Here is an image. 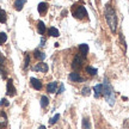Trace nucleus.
<instances>
[{"label": "nucleus", "instance_id": "24", "mask_svg": "<svg viewBox=\"0 0 129 129\" xmlns=\"http://www.w3.org/2000/svg\"><path fill=\"white\" fill-rule=\"evenodd\" d=\"M90 91H91V90H90L88 87H84L83 91H81V93H83V96H88V94H90Z\"/></svg>", "mask_w": 129, "mask_h": 129}, {"label": "nucleus", "instance_id": "7", "mask_svg": "<svg viewBox=\"0 0 129 129\" xmlns=\"http://www.w3.org/2000/svg\"><path fill=\"white\" fill-rule=\"evenodd\" d=\"M30 83H31V86L35 90H41L42 88V83H41V80H38V79L31 78L30 79Z\"/></svg>", "mask_w": 129, "mask_h": 129}, {"label": "nucleus", "instance_id": "18", "mask_svg": "<svg viewBox=\"0 0 129 129\" xmlns=\"http://www.w3.org/2000/svg\"><path fill=\"white\" fill-rule=\"evenodd\" d=\"M6 19H7L6 12L3 9H0V23H6Z\"/></svg>", "mask_w": 129, "mask_h": 129}, {"label": "nucleus", "instance_id": "8", "mask_svg": "<svg viewBox=\"0 0 129 129\" xmlns=\"http://www.w3.org/2000/svg\"><path fill=\"white\" fill-rule=\"evenodd\" d=\"M47 91L49 93H54L57 91V83L56 81H53V83H49L47 85Z\"/></svg>", "mask_w": 129, "mask_h": 129}, {"label": "nucleus", "instance_id": "3", "mask_svg": "<svg viewBox=\"0 0 129 129\" xmlns=\"http://www.w3.org/2000/svg\"><path fill=\"white\" fill-rule=\"evenodd\" d=\"M73 16L78 19H85L87 18V12H86V9L84 6H78L77 9L73 11Z\"/></svg>", "mask_w": 129, "mask_h": 129}, {"label": "nucleus", "instance_id": "23", "mask_svg": "<svg viewBox=\"0 0 129 129\" xmlns=\"http://www.w3.org/2000/svg\"><path fill=\"white\" fill-rule=\"evenodd\" d=\"M59 118H60V115H59V114H56L53 118H50L49 123H50V124H54V123H56V122H57V120H59Z\"/></svg>", "mask_w": 129, "mask_h": 129}, {"label": "nucleus", "instance_id": "28", "mask_svg": "<svg viewBox=\"0 0 129 129\" xmlns=\"http://www.w3.org/2000/svg\"><path fill=\"white\" fill-rule=\"evenodd\" d=\"M44 44H46V40H44V38L42 37V38H41V46L43 47V46H44Z\"/></svg>", "mask_w": 129, "mask_h": 129}, {"label": "nucleus", "instance_id": "2", "mask_svg": "<svg viewBox=\"0 0 129 129\" xmlns=\"http://www.w3.org/2000/svg\"><path fill=\"white\" fill-rule=\"evenodd\" d=\"M103 86V90H102V94L104 96V98L106 99V102L110 104V105H114L115 104V93H114V90L111 87L110 83L108 81V79H104V83L102 84Z\"/></svg>", "mask_w": 129, "mask_h": 129}, {"label": "nucleus", "instance_id": "27", "mask_svg": "<svg viewBox=\"0 0 129 129\" xmlns=\"http://www.w3.org/2000/svg\"><path fill=\"white\" fill-rule=\"evenodd\" d=\"M63 91H64V86L62 85V84H61V85H60V87H59V90L56 91V93H62Z\"/></svg>", "mask_w": 129, "mask_h": 129}, {"label": "nucleus", "instance_id": "25", "mask_svg": "<svg viewBox=\"0 0 129 129\" xmlns=\"http://www.w3.org/2000/svg\"><path fill=\"white\" fill-rule=\"evenodd\" d=\"M9 101H7V99H5V98H3V99H1V102H0V105L1 106H9Z\"/></svg>", "mask_w": 129, "mask_h": 129}, {"label": "nucleus", "instance_id": "21", "mask_svg": "<svg viewBox=\"0 0 129 129\" xmlns=\"http://www.w3.org/2000/svg\"><path fill=\"white\" fill-rule=\"evenodd\" d=\"M83 128L84 129H90L91 128V125H90V121L87 118H84L83 121Z\"/></svg>", "mask_w": 129, "mask_h": 129}, {"label": "nucleus", "instance_id": "1", "mask_svg": "<svg viewBox=\"0 0 129 129\" xmlns=\"http://www.w3.org/2000/svg\"><path fill=\"white\" fill-rule=\"evenodd\" d=\"M104 14H105L106 23L109 25L110 30L112 32H116V29H117V17H116V12H115V10H114V7L108 4L105 6Z\"/></svg>", "mask_w": 129, "mask_h": 129}, {"label": "nucleus", "instance_id": "20", "mask_svg": "<svg viewBox=\"0 0 129 129\" xmlns=\"http://www.w3.org/2000/svg\"><path fill=\"white\" fill-rule=\"evenodd\" d=\"M7 40V35L5 32H0V44H4Z\"/></svg>", "mask_w": 129, "mask_h": 129}, {"label": "nucleus", "instance_id": "5", "mask_svg": "<svg viewBox=\"0 0 129 129\" xmlns=\"http://www.w3.org/2000/svg\"><path fill=\"white\" fill-rule=\"evenodd\" d=\"M34 71L42 72V73H47V72H48V64L44 63V62H40V63H37L36 66L34 67Z\"/></svg>", "mask_w": 129, "mask_h": 129}, {"label": "nucleus", "instance_id": "19", "mask_svg": "<svg viewBox=\"0 0 129 129\" xmlns=\"http://www.w3.org/2000/svg\"><path fill=\"white\" fill-rule=\"evenodd\" d=\"M86 72H87V73L90 74V75L94 77V75L97 74V69H96V68H93V67H90V66H88V67H86Z\"/></svg>", "mask_w": 129, "mask_h": 129}, {"label": "nucleus", "instance_id": "15", "mask_svg": "<svg viewBox=\"0 0 129 129\" xmlns=\"http://www.w3.org/2000/svg\"><path fill=\"white\" fill-rule=\"evenodd\" d=\"M34 54H35V57L38 59V60H44V59H46V54H44L43 51H40L38 49H36Z\"/></svg>", "mask_w": 129, "mask_h": 129}, {"label": "nucleus", "instance_id": "10", "mask_svg": "<svg viewBox=\"0 0 129 129\" xmlns=\"http://www.w3.org/2000/svg\"><path fill=\"white\" fill-rule=\"evenodd\" d=\"M37 10H38V12L41 14H46L47 11H48V4H47V3H40Z\"/></svg>", "mask_w": 129, "mask_h": 129}, {"label": "nucleus", "instance_id": "14", "mask_svg": "<svg viewBox=\"0 0 129 129\" xmlns=\"http://www.w3.org/2000/svg\"><path fill=\"white\" fill-rule=\"evenodd\" d=\"M37 29H38V32H40V35H44L46 34V25H44V23L43 22H38V24H37Z\"/></svg>", "mask_w": 129, "mask_h": 129}, {"label": "nucleus", "instance_id": "9", "mask_svg": "<svg viewBox=\"0 0 129 129\" xmlns=\"http://www.w3.org/2000/svg\"><path fill=\"white\" fill-rule=\"evenodd\" d=\"M68 78H69V80L73 81V83H80V81H83V78H81L78 73H71Z\"/></svg>", "mask_w": 129, "mask_h": 129}, {"label": "nucleus", "instance_id": "17", "mask_svg": "<svg viewBox=\"0 0 129 129\" xmlns=\"http://www.w3.org/2000/svg\"><path fill=\"white\" fill-rule=\"evenodd\" d=\"M48 104H49V99H48V97H47V96H42L41 97V106L44 109V108H47V106H48Z\"/></svg>", "mask_w": 129, "mask_h": 129}, {"label": "nucleus", "instance_id": "11", "mask_svg": "<svg viewBox=\"0 0 129 129\" xmlns=\"http://www.w3.org/2000/svg\"><path fill=\"white\" fill-rule=\"evenodd\" d=\"M79 51H80V54L85 57V56L87 55V53H88V46L87 44H85V43L80 44V46H79Z\"/></svg>", "mask_w": 129, "mask_h": 129}, {"label": "nucleus", "instance_id": "22", "mask_svg": "<svg viewBox=\"0 0 129 129\" xmlns=\"http://www.w3.org/2000/svg\"><path fill=\"white\" fill-rule=\"evenodd\" d=\"M29 63H30V55L26 54V55H25V60H24V68L25 69L29 67Z\"/></svg>", "mask_w": 129, "mask_h": 129}, {"label": "nucleus", "instance_id": "16", "mask_svg": "<svg viewBox=\"0 0 129 129\" xmlns=\"http://www.w3.org/2000/svg\"><path fill=\"white\" fill-rule=\"evenodd\" d=\"M48 34H49L50 36H53V37H59V36H60V32H59V30H57L56 28H54V26L48 30Z\"/></svg>", "mask_w": 129, "mask_h": 129}, {"label": "nucleus", "instance_id": "12", "mask_svg": "<svg viewBox=\"0 0 129 129\" xmlns=\"http://www.w3.org/2000/svg\"><path fill=\"white\" fill-rule=\"evenodd\" d=\"M102 90H103L102 84H98V85H96V86L93 87V91H94V97H96V98H99V97H101Z\"/></svg>", "mask_w": 129, "mask_h": 129}, {"label": "nucleus", "instance_id": "29", "mask_svg": "<svg viewBox=\"0 0 129 129\" xmlns=\"http://www.w3.org/2000/svg\"><path fill=\"white\" fill-rule=\"evenodd\" d=\"M38 129H47V128L44 127V125H40V128H38Z\"/></svg>", "mask_w": 129, "mask_h": 129}, {"label": "nucleus", "instance_id": "13", "mask_svg": "<svg viewBox=\"0 0 129 129\" xmlns=\"http://www.w3.org/2000/svg\"><path fill=\"white\" fill-rule=\"evenodd\" d=\"M25 3H26V0H16L14 1V9L17 10V11H20V10L23 9Z\"/></svg>", "mask_w": 129, "mask_h": 129}, {"label": "nucleus", "instance_id": "26", "mask_svg": "<svg viewBox=\"0 0 129 129\" xmlns=\"http://www.w3.org/2000/svg\"><path fill=\"white\" fill-rule=\"evenodd\" d=\"M123 128L129 129V120H124V122H123Z\"/></svg>", "mask_w": 129, "mask_h": 129}, {"label": "nucleus", "instance_id": "6", "mask_svg": "<svg viewBox=\"0 0 129 129\" xmlns=\"http://www.w3.org/2000/svg\"><path fill=\"white\" fill-rule=\"evenodd\" d=\"M7 94H9V96H14V94H16V88H14L13 81H12L11 79L7 81Z\"/></svg>", "mask_w": 129, "mask_h": 129}, {"label": "nucleus", "instance_id": "4", "mask_svg": "<svg viewBox=\"0 0 129 129\" xmlns=\"http://www.w3.org/2000/svg\"><path fill=\"white\" fill-rule=\"evenodd\" d=\"M84 57L81 54H77L74 56L73 59V62H72V68L73 69H80L83 67V62H84Z\"/></svg>", "mask_w": 129, "mask_h": 129}]
</instances>
